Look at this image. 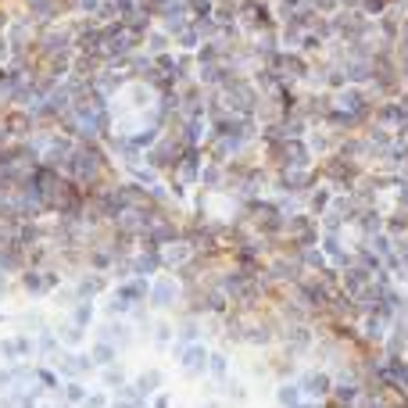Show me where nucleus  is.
Returning a JSON list of instances; mask_svg holds the SVG:
<instances>
[{
	"label": "nucleus",
	"mask_w": 408,
	"mask_h": 408,
	"mask_svg": "<svg viewBox=\"0 0 408 408\" xmlns=\"http://www.w3.org/2000/svg\"><path fill=\"white\" fill-rule=\"evenodd\" d=\"M183 301H187V283H183L176 272L161 269V272L151 279V298H147V305H151L158 315H176V319H180Z\"/></svg>",
	"instance_id": "1"
},
{
	"label": "nucleus",
	"mask_w": 408,
	"mask_h": 408,
	"mask_svg": "<svg viewBox=\"0 0 408 408\" xmlns=\"http://www.w3.org/2000/svg\"><path fill=\"white\" fill-rule=\"evenodd\" d=\"M215 93L222 97V104H226L229 115H244V119H255L258 107H262V90L255 86V79H251L247 72L233 76V79H229L222 90H215Z\"/></svg>",
	"instance_id": "2"
},
{
	"label": "nucleus",
	"mask_w": 408,
	"mask_h": 408,
	"mask_svg": "<svg viewBox=\"0 0 408 408\" xmlns=\"http://www.w3.org/2000/svg\"><path fill=\"white\" fill-rule=\"evenodd\" d=\"M315 340H319V330L315 322H279V347L290 351L294 359H312L315 351Z\"/></svg>",
	"instance_id": "3"
},
{
	"label": "nucleus",
	"mask_w": 408,
	"mask_h": 408,
	"mask_svg": "<svg viewBox=\"0 0 408 408\" xmlns=\"http://www.w3.org/2000/svg\"><path fill=\"white\" fill-rule=\"evenodd\" d=\"M90 337H97V340H111L122 355H126V351H133V347L140 344L136 326H133L129 319H104V315H100V322L90 330Z\"/></svg>",
	"instance_id": "4"
},
{
	"label": "nucleus",
	"mask_w": 408,
	"mask_h": 408,
	"mask_svg": "<svg viewBox=\"0 0 408 408\" xmlns=\"http://www.w3.org/2000/svg\"><path fill=\"white\" fill-rule=\"evenodd\" d=\"M333 104H337L340 111H347V115H355V119L366 126V122L373 119L376 97H373L366 86H351V83H347L344 90H337V93H333Z\"/></svg>",
	"instance_id": "5"
},
{
	"label": "nucleus",
	"mask_w": 408,
	"mask_h": 408,
	"mask_svg": "<svg viewBox=\"0 0 408 408\" xmlns=\"http://www.w3.org/2000/svg\"><path fill=\"white\" fill-rule=\"evenodd\" d=\"M180 154H183V140L176 136V129H165V133L158 136V144H154L144 158H147V165H154V168L161 172V176H168L172 165L180 161Z\"/></svg>",
	"instance_id": "6"
},
{
	"label": "nucleus",
	"mask_w": 408,
	"mask_h": 408,
	"mask_svg": "<svg viewBox=\"0 0 408 408\" xmlns=\"http://www.w3.org/2000/svg\"><path fill=\"white\" fill-rule=\"evenodd\" d=\"M0 362L4 366H18V362H36V333L15 330L0 340Z\"/></svg>",
	"instance_id": "7"
},
{
	"label": "nucleus",
	"mask_w": 408,
	"mask_h": 408,
	"mask_svg": "<svg viewBox=\"0 0 408 408\" xmlns=\"http://www.w3.org/2000/svg\"><path fill=\"white\" fill-rule=\"evenodd\" d=\"M208 355H211V344L208 340H194V344L183 347L180 355H172V362H176V369L187 380H201V376H208Z\"/></svg>",
	"instance_id": "8"
},
{
	"label": "nucleus",
	"mask_w": 408,
	"mask_h": 408,
	"mask_svg": "<svg viewBox=\"0 0 408 408\" xmlns=\"http://www.w3.org/2000/svg\"><path fill=\"white\" fill-rule=\"evenodd\" d=\"M69 283L76 286V298H90V301H100L107 290L115 286V279L107 276V272H93V269H79V272H72L69 276Z\"/></svg>",
	"instance_id": "9"
},
{
	"label": "nucleus",
	"mask_w": 408,
	"mask_h": 408,
	"mask_svg": "<svg viewBox=\"0 0 408 408\" xmlns=\"http://www.w3.org/2000/svg\"><path fill=\"white\" fill-rule=\"evenodd\" d=\"M294 380H298L301 394L312 397V401H326V397L333 394V373H330L326 366H312V369L301 366V373H298Z\"/></svg>",
	"instance_id": "10"
},
{
	"label": "nucleus",
	"mask_w": 408,
	"mask_h": 408,
	"mask_svg": "<svg viewBox=\"0 0 408 408\" xmlns=\"http://www.w3.org/2000/svg\"><path fill=\"white\" fill-rule=\"evenodd\" d=\"M54 369L62 373L65 380H93L97 376V366H93V359H90V351L86 347H79V351H62V359L54 362Z\"/></svg>",
	"instance_id": "11"
},
{
	"label": "nucleus",
	"mask_w": 408,
	"mask_h": 408,
	"mask_svg": "<svg viewBox=\"0 0 408 408\" xmlns=\"http://www.w3.org/2000/svg\"><path fill=\"white\" fill-rule=\"evenodd\" d=\"M390 326H394V322H387L380 312H366V315L359 319V344H355V347H383Z\"/></svg>",
	"instance_id": "12"
},
{
	"label": "nucleus",
	"mask_w": 408,
	"mask_h": 408,
	"mask_svg": "<svg viewBox=\"0 0 408 408\" xmlns=\"http://www.w3.org/2000/svg\"><path fill=\"white\" fill-rule=\"evenodd\" d=\"M197 255V244H194V237H176V240H168L165 247H161V265L168 269V272H176V269H183L190 258Z\"/></svg>",
	"instance_id": "13"
},
{
	"label": "nucleus",
	"mask_w": 408,
	"mask_h": 408,
	"mask_svg": "<svg viewBox=\"0 0 408 408\" xmlns=\"http://www.w3.org/2000/svg\"><path fill=\"white\" fill-rule=\"evenodd\" d=\"M383 229H387V211H380V208H359L351 218V233L359 240H373Z\"/></svg>",
	"instance_id": "14"
},
{
	"label": "nucleus",
	"mask_w": 408,
	"mask_h": 408,
	"mask_svg": "<svg viewBox=\"0 0 408 408\" xmlns=\"http://www.w3.org/2000/svg\"><path fill=\"white\" fill-rule=\"evenodd\" d=\"M126 269H129V276H147V279H154V276L165 269V265H161V251H151V247H136V251L129 255Z\"/></svg>",
	"instance_id": "15"
},
{
	"label": "nucleus",
	"mask_w": 408,
	"mask_h": 408,
	"mask_svg": "<svg viewBox=\"0 0 408 408\" xmlns=\"http://www.w3.org/2000/svg\"><path fill=\"white\" fill-rule=\"evenodd\" d=\"M373 279H376V272H373V269H366V265H359V262H351L347 269H340V290H344L347 298L362 294V290H366Z\"/></svg>",
	"instance_id": "16"
},
{
	"label": "nucleus",
	"mask_w": 408,
	"mask_h": 408,
	"mask_svg": "<svg viewBox=\"0 0 408 408\" xmlns=\"http://www.w3.org/2000/svg\"><path fill=\"white\" fill-rule=\"evenodd\" d=\"M111 290H115L122 301H129V305H144V301L151 298V279H147V276H126V279L115 283Z\"/></svg>",
	"instance_id": "17"
},
{
	"label": "nucleus",
	"mask_w": 408,
	"mask_h": 408,
	"mask_svg": "<svg viewBox=\"0 0 408 408\" xmlns=\"http://www.w3.org/2000/svg\"><path fill=\"white\" fill-rule=\"evenodd\" d=\"M62 351H65V344L57 340V330L47 322V326L36 333V362H47V366H54L57 359H62Z\"/></svg>",
	"instance_id": "18"
},
{
	"label": "nucleus",
	"mask_w": 408,
	"mask_h": 408,
	"mask_svg": "<svg viewBox=\"0 0 408 408\" xmlns=\"http://www.w3.org/2000/svg\"><path fill=\"white\" fill-rule=\"evenodd\" d=\"M154 351H168L172 344H176V315H154L151 322V340H147Z\"/></svg>",
	"instance_id": "19"
},
{
	"label": "nucleus",
	"mask_w": 408,
	"mask_h": 408,
	"mask_svg": "<svg viewBox=\"0 0 408 408\" xmlns=\"http://www.w3.org/2000/svg\"><path fill=\"white\" fill-rule=\"evenodd\" d=\"M404 119H408V111H404L401 97H387V100H376V107H373V122H383V126H390V129H397Z\"/></svg>",
	"instance_id": "20"
},
{
	"label": "nucleus",
	"mask_w": 408,
	"mask_h": 408,
	"mask_svg": "<svg viewBox=\"0 0 408 408\" xmlns=\"http://www.w3.org/2000/svg\"><path fill=\"white\" fill-rule=\"evenodd\" d=\"M54 330H57V340H62L69 351H79V347H86L90 344V330H83V326H76L69 315H62L54 322Z\"/></svg>",
	"instance_id": "21"
},
{
	"label": "nucleus",
	"mask_w": 408,
	"mask_h": 408,
	"mask_svg": "<svg viewBox=\"0 0 408 408\" xmlns=\"http://www.w3.org/2000/svg\"><path fill=\"white\" fill-rule=\"evenodd\" d=\"M305 140H308V147H312V154H315V158H326V154H333V151H337L340 133H333L330 126H312V129L305 133Z\"/></svg>",
	"instance_id": "22"
},
{
	"label": "nucleus",
	"mask_w": 408,
	"mask_h": 408,
	"mask_svg": "<svg viewBox=\"0 0 408 408\" xmlns=\"http://www.w3.org/2000/svg\"><path fill=\"white\" fill-rule=\"evenodd\" d=\"M201 190H208V194H226V190H229V168L218 165V161H204Z\"/></svg>",
	"instance_id": "23"
},
{
	"label": "nucleus",
	"mask_w": 408,
	"mask_h": 408,
	"mask_svg": "<svg viewBox=\"0 0 408 408\" xmlns=\"http://www.w3.org/2000/svg\"><path fill=\"white\" fill-rule=\"evenodd\" d=\"M226 376H233V355H229V347L215 344L211 355H208V380H211V383H222Z\"/></svg>",
	"instance_id": "24"
},
{
	"label": "nucleus",
	"mask_w": 408,
	"mask_h": 408,
	"mask_svg": "<svg viewBox=\"0 0 408 408\" xmlns=\"http://www.w3.org/2000/svg\"><path fill=\"white\" fill-rule=\"evenodd\" d=\"M176 136L183 140V147H204L208 144V119H183L176 126Z\"/></svg>",
	"instance_id": "25"
},
{
	"label": "nucleus",
	"mask_w": 408,
	"mask_h": 408,
	"mask_svg": "<svg viewBox=\"0 0 408 408\" xmlns=\"http://www.w3.org/2000/svg\"><path fill=\"white\" fill-rule=\"evenodd\" d=\"M76 326H83V330H93L97 322H100V301H90V298H79L69 312H65Z\"/></svg>",
	"instance_id": "26"
},
{
	"label": "nucleus",
	"mask_w": 408,
	"mask_h": 408,
	"mask_svg": "<svg viewBox=\"0 0 408 408\" xmlns=\"http://www.w3.org/2000/svg\"><path fill=\"white\" fill-rule=\"evenodd\" d=\"M86 351H90V359H93V366H97V369H104V366H115V362H122V351H119V347H115L111 340H97V337H90Z\"/></svg>",
	"instance_id": "27"
},
{
	"label": "nucleus",
	"mask_w": 408,
	"mask_h": 408,
	"mask_svg": "<svg viewBox=\"0 0 408 408\" xmlns=\"http://www.w3.org/2000/svg\"><path fill=\"white\" fill-rule=\"evenodd\" d=\"M133 376H129V369H126V362H115V366H104V369H97V387H104V390H122L126 383H129Z\"/></svg>",
	"instance_id": "28"
},
{
	"label": "nucleus",
	"mask_w": 408,
	"mask_h": 408,
	"mask_svg": "<svg viewBox=\"0 0 408 408\" xmlns=\"http://www.w3.org/2000/svg\"><path fill=\"white\" fill-rule=\"evenodd\" d=\"M133 387H136L140 394L154 397L158 390H165V369H161V366H147V369H140V373L133 376Z\"/></svg>",
	"instance_id": "29"
},
{
	"label": "nucleus",
	"mask_w": 408,
	"mask_h": 408,
	"mask_svg": "<svg viewBox=\"0 0 408 408\" xmlns=\"http://www.w3.org/2000/svg\"><path fill=\"white\" fill-rule=\"evenodd\" d=\"M333 194H337V190H333L330 183H319V187H312V190L305 194V208H308V211H312V215L319 218V215H322V211L330 208V201H333Z\"/></svg>",
	"instance_id": "30"
},
{
	"label": "nucleus",
	"mask_w": 408,
	"mask_h": 408,
	"mask_svg": "<svg viewBox=\"0 0 408 408\" xmlns=\"http://www.w3.org/2000/svg\"><path fill=\"white\" fill-rule=\"evenodd\" d=\"M144 50L151 54V57H158V54H168V50H176V40H172L161 25H154L147 36H144Z\"/></svg>",
	"instance_id": "31"
},
{
	"label": "nucleus",
	"mask_w": 408,
	"mask_h": 408,
	"mask_svg": "<svg viewBox=\"0 0 408 408\" xmlns=\"http://www.w3.org/2000/svg\"><path fill=\"white\" fill-rule=\"evenodd\" d=\"M272 397H276V404L279 408H294L305 394H301V387H298V380H276V390H272Z\"/></svg>",
	"instance_id": "32"
},
{
	"label": "nucleus",
	"mask_w": 408,
	"mask_h": 408,
	"mask_svg": "<svg viewBox=\"0 0 408 408\" xmlns=\"http://www.w3.org/2000/svg\"><path fill=\"white\" fill-rule=\"evenodd\" d=\"M129 312H133V305L122 301L115 290H107L104 301H100V315H104V319H129Z\"/></svg>",
	"instance_id": "33"
},
{
	"label": "nucleus",
	"mask_w": 408,
	"mask_h": 408,
	"mask_svg": "<svg viewBox=\"0 0 408 408\" xmlns=\"http://www.w3.org/2000/svg\"><path fill=\"white\" fill-rule=\"evenodd\" d=\"M90 380H65V387H62V397L69 401V404H76V408H83V401L90 397Z\"/></svg>",
	"instance_id": "34"
},
{
	"label": "nucleus",
	"mask_w": 408,
	"mask_h": 408,
	"mask_svg": "<svg viewBox=\"0 0 408 408\" xmlns=\"http://www.w3.org/2000/svg\"><path fill=\"white\" fill-rule=\"evenodd\" d=\"M298 262L305 265V272H322V269L330 265V262H326V251H322L319 244H315V247H301V251H298Z\"/></svg>",
	"instance_id": "35"
},
{
	"label": "nucleus",
	"mask_w": 408,
	"mask_h": 408,
	"mask_svg": "<svg viewBox=\"0 0 408 408\" xmlns=\"http://www.w3.org/2000/svg\"><path fill=\"white\" fill-rule=\"evenodd\" d=\"M15 322H18V330H25V333H40V330L47 326V315H43L40 308H29V312H22Z\"/></svg>",
	"instance_id": "36"
},
{
	"label": "nucleus",
	"mask_w": 408,
	"mask_h": 408,
	"mask_svg": "<svg viewBox=\"0 0 408 408\" xmlns=\"http://www.w3.org/2000/svg\"><path fill=\"white\" fill-rule=\"evenodd\" d=\"M387 233H390V237H408V211L390 208L387 211Z\"/></svg>",
	"instance_id": "37"
},
{
	"label": "nucleus",
	"mask_w": 408,
	"mask_h": 408,
	"mask_svg": "<svg viewBox=\"0 0 408 408\" xmlns=\"http://www.w3.org/2000/svg\"><path fill=\"white\" fill-rule=\"evenodd\" d=\"M201 43H204V36L194 29V22H190V25L176 36V50H190V54H197V47H201Z\"/></svg>",
	"instance_id": "38"
},
{
	"label": "nucleus",
	"mask_w": 408,
	"mask_h": 408,
	"mask_svg": "<svg viewBox=\"0 0 408 408\" xmlns=\"http://www.w3.org/2000/svg\"><path fill=\"white\" fill-rule=\"evenodd\" d=\"M83 408H111V390L93 387V390H90V397L83 401Z\"/></svg>",
	"instance_id": "39"
},
{
	"label": "nucleus",
	"mask_w": 408,
	"mask_h": 408,
	"mask_svg": "<svg viewBox=\"0 0 408 408\" xmlns=\"http://www.w3.org/2000/svg\"><path fill=\"white\" fill-rule=\"evenodd\" d=\"M194 29L204 36V40H215L218 36V22H215V15H204V18H194Z\"/></svg>",
	"instance_id": "40"
},
{
	"label": "nucleus",
	"mask_w": 408,
	"mask_h": 408,
	"mask_svg": "<svg viewBox=\"0 0 408 408\" xmlns=\"http://www.w3.org/2000/svg\"><path fill=\"white\" fill-rule=\"evenodd\" d=\"M359 8L369 15V18H380V15H387V8H390V0H359Z\"/></svg>",
	"instance_id": "41"
},
{
	"label": "nucleus",
	"mask_w": 408,
	"mask_h": 408,
	"mask_svg": "<svg viewBox=\"0 0 408 408\" xmlns=\"http://www.w3.org/2000/svg\"><path fill=\"white\" fill-rule=\"evenodd\" d=\"M187 11H190V18H204L215 11V0H187Z\"/></svg>",
	"instance_id": "42"
},
{
	"label": "nucleus",
	"mask_w": 408,
	"mask_h": 408,
	"mask_svg": "<svg viewBox=\"0 0 408 408\" xmlns=\"http://www.w3.org/2000/svg\"><path fill=\"white\" fill-rule=\"evenodd\" d=\"M100 4H104V0H72V15H97L100 11Z\"/></svg>",
	"instance_id": "43"
},
{
	"label": "nucleus",
	"mask_w": 408,
	"mask_h": 408,
	"mask_svg": "<svg viewBox=\"0 0 408 408\" xmlns=\"http://www.w3.org/2000/svg\"><path fill=\"white\" fill-rule=\"evenodd\" d=\"M394 208L408 211V183H397V190H394Z\"/></svg>",
	"instance_id": "44"
},
{
	"label": "nucleus",
	"mask_w": 408,
	"mask_h": 408,
	"mask_svg": "<svg viewBox=\"0 0 408 408\" xmlns=\"http://www.w3.org/2000/svg\"><path fill=\"white\" fill-rule=\"evenodd\" d=\"M151 408H172V394H168V390H158V394L151 397Z\"/></svg>",
	"instance_id": "45"
},
{
	"label": "nucleus",
	"mask_w": 408,
	"mask_h": 408,
	"mask_svg": "<svg viewBox=\"0 0 408 408\" xmlns=\"http://www.w3.org/2000/svg\"><path fill=\"white\" fill-rule=\"evenodd\" d=\"M394 50H408V15L401 18V33H397V43H394Z\"/></svg>",
	"instance_id": "46"
},
{
	"label": "nucleus",
	"mask_w": 408,
	"mask_h": 408,
	"mask_svg": "<svg viewBox=\"0 0 408 408\" xmlns=\"http://www.w3.org/2000/svg\"><path fill=\"white\" fill-rule=\"evenodd\" d=\"M397 72H401L404 90H408V50H397Z\"/></svg>",
	"instance_id": "47"
},
{
	"label": "nucleus",
	"mask_w": 408,
	"mask_h": 408,
	"mask_svg": "<svg viewBox=\"0 0 408 408\" xmlns=\"http://www.w3.org/2000/svg\"><path fill=\"white\" fill-rule=\"evenodd\" d=\"M294 408H326V401H312V397H301Z\"/></svg>",
	"instance_id": "48"
},
{
	"label": "nucleus",
	"mask_w": 408,
	"mask_h": 408,
	"mask_svg": "<svg viewBox=\"0 0 408 408\" xmlns=\"http://www.w3.org/2000/svg\"><path fill=\"white\" fill-rule=\"evenodd\" d=\"M397 140H401V144H404V147H408V119H404V122H401V126H397Z\"/></svg>",
	"instance_id": "49"
},
{
	"label": "nucleus",
	"mask_w": 408,
	"mask_h": 408,
	"mask_svg": "<svg viewBox=\"0 0 408 408\" xmlns=\"http://www.w3.org/2000/svg\"><path fill=\"white\" fill-rule=\"evenodd\" d=\"M201 408H222V397H208V401H204Z\"/></svg>",
	"instance_id": "50"
},
{
	"label": "nucleus",
	"mask_w": 408,
	"mask_h": 408,
	"mask_svg": "<svg viewBox=\"0 0 408 408\" xmlns=\"http://www.w3.org/2000/svg\"><path fill=\"white\" fill-rule=\"evenodd\" d=\"M401 104H404V111H408V90H404V93H401Z\"/></svg>",
	"instance_id": "51"
},
{
	"label": "nucleus",
	"mask_w": 408,
	"mask_h": 408,
	"mask_svg": "<svg viewBox=\"0 0 408 408\" xmlns=\"http://www.w3.org/2000/svg\"><path fill=\"white\" fill-rule=\"evenodd\" d=\"M4 322H11V315H4V312H0V326H4Z\"/></svg>",
	"instance_id": "52"
},
{
	"label": "nucleus",
	"mask_w": 408,
	"mask_h": 408,
	"mask_svg": "<svg viewBox=\"0 0 408 408\" xmlns=\"http://www.w3.org/2000/svg\"><path fill=\"white\" fill-rule=\"evenodd\" d=\"M40 408H54V404H50V401H43V404H40Z\"/></svg>",
	"instance_id": "53"
}]
</instances>
